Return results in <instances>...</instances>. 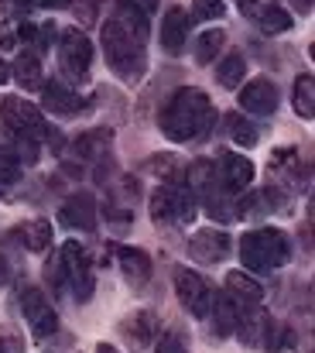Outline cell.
<instances>
[{"instance_id":"6da1fadb","label":"cell","mask_w":315,"mask_h":353,"mask_svg":"<svg viewBox=\"0 0 315 353\" xmlns=\"http://www.w3.org/2000/svg\"><path fill=\"white\" fill-rule=\"evenodd\" d=\"M216 110H212L210 97L196 86H185L179 93H172V100L165 103L161 110V134L175 144H185V141H196L203 134H210Z\"/></svg>"},{"instance_id":"7a4b0ae2","label":"cell","mask_w":315,"mask_h":353,"mask_svg":"<svg viewBox=\"0 0 315 353\" xmlns=\"http://www.w3.org/2000/svg\"><path fill=\"white\" fill-rule=\"evenodd\" d=\"M292 254V240L288 234L274 230V227H261L240 236V261L250 274H267L274 268H281Z\"/></svg>"},{"instance_id":"3957f363","label":"cell","mask_w":315,"mask_h":353,"mask_svg":"<svg viewBox=\"0 0 315 353\" xmlns=\"http://www.w3.org/2000/svg\"><path fill=\"white\" fill-rule=\"evenodd\" d=\"M100 45H103L106 65H110L123 83L141 79V72H144V48H141V41H137V38H134L116 17L103 24V31H100Z\"/></svg>"},{"instance_id":"277c9868","label":"cell","mask_w":315,"mask_h":353,"mask_svg":"<svg viewBox=\"0 0 315 353\" xmlns=\"http://www.w3.org/2000/svg\"><path fill=\"white\" fill-rule=\"evenodd\" d=\"M0 120H3L7 130H14V134H21V137H31V141L52 137V127L41 120V110H38L31 100L0 97Z\"/></svg>"},{"instance_id":"5b68a950","label":"cell","mask_w":315,"mask_h":353,"mask_svg":"<svg viewBox=\"0 0 315 353\" xmlns=\"http://www.w3.org/2000/svg\"><path fill=\"white\" fill-rule=\"evenodd\" d=\"M59 62H62V72H65L69 83H83V79L90 76L93 41H90L79 28L62 31V38H59Z\"/></svg>"},{"instance_id":"8992f818","label":"cell","mask_w":315,"mask_h":353,"mask_svg":"<svg viewBox=\"0 0 315 353\" xmlns=\"http://www.w3.org/2000/svg\"><path fill=\"white\" fill-rule=\"evenodd\" d=\"M175 281V292H179V302L196 316V319H210V309H212V288L206 285L203 274L189 271V268H175L172 274Z\"/></svg>"},{"instance_id":"52a82bcc","label":"cell","mask_w":315,"mask_h":353,"mask_svg":"<svg viewBox=\"0 0 315 353\" xmlns=\"http://www.w3.org/2000/svg\"><path fill=\"white\" fill-rule=\"evenodd\" d=\"M59 261H62V268H65L69 292H72L79 302H86V299L93 295V274H90V257H86L83 243L65 240V243H62V250H59Z\"/></svg>"},{"instance_id":"ba28073f","label":"cell","mask_w":315,"mask_h":353,"mask_svg":"<svg viewBox=\"0 0 315 353\" xmlns=\"http://www.w3.org/2000/svg\"><path fill=\"white\" fill-rule=\"evenodd\" d=\"M21 312H24V319H28V326H31V333L38 340H45V336H52L59 330V312L45 299L41 288H24L21 292Z\"/></svg>"},{"instance_id":"9c48e42d","label":"cell","mask_w":315,"mask_h":353,"mask_svg":"<svg viewBox=\"0 0 315 353\" xmlns=\"http://www.w3.org/2000/svg\"><path fill=\"white\" fill-rule=\"evenodd\" d=\"M230 250H233V240L226 236V230L206 227L196 236H189V257L199 261V264H219Z\"/></svg>"},{"instance_id":"30bf717a","label":"cell","mask_w":315,"mask_h":353,"mask_svg":"<svg viewBox=\"0 0 315 353\" xmlns=\"http://www.w3.org/2000/svg\"><path fill=\"white\" fill-rule=\"evenodd\" d=\"M189 28H192V17L185 7H168L165 17H161V48L165 55H182L185 52V41H189Z\"/></svg>"},{"instance_id":"8fae6325","label":"cell","mask_w":315,"mask_h":353,"mask_svg":"<svg viewBox=\"0 0 315 353\" xmlns=\"http://www.w3.org/2000/svg\"><path fill=\"white\" fill-rule=\"evenodd\" d=\"M216 179H219V189L223 192H243L254 182V165L243 154H219Z\"/></svg>"},{"instance_id":"7c38bea8","label":"cell","mask_w":315,"mask_h":353,"mask_svg":"<svg viewBox=\"0 0 315 353\" xmlns=\"http://www.w3.org/2000/svg\"><path fill=\"white\" fill-rule=\"evenodd\" d=\"M240 107L243 114H254V117H267L274 114L278 107V90L267 83V79H250V83H240Z\"/></svg>"},{"instance_id":"4fadbf2b","label":"cell","mask_w":315,"mask_h":353,"mask_svg":"<svg viewBox=\"0 0 315 353\" xmlns=\"http://www.w3.org/2000/svg\"><path fill=\"white\" fill-rule=\"evenodd\" d=\"M38 93H41V107L59 114V117H76L83 110V100H79V93L69 83H48L45 79V86Z\"/></svg>"},{"instance_id":"5bb4252c","label":"cell","mask_w":315,"mask_h":353,"mask_svg":"<svg viewBox=\"0 0 315 353\" xmlns=\"http://www.w3.org/2000/svg\"><path fill=\"white\" fill-rule=\"evenodd\" d=\"M59 223L69 227V230H96V223H100L96 203H93L90 196H72V199L59 210Z\"/></svg>"},{"instance_id":"9a60e30c","label":"cell","mask_w":315,"mask_h":353,"mask_svg":"<svg viewBox=\"0 0 315 353\" xmlns=\"http://www.w3.org/2000/svg\"><path fill=\"white\" fill-rule=\"evenodd\" d=\"M116 264H120L123 281H130V285H144L151 278V271H154L151 257L141 247H116Z\"/></svg>"},{"instance_id":"2e32d148","label":"cell","mask_w":315,"mask_h":353,"mask_svg":"<svg viewBox=\"0 0 315 353\" xmlns=\"http://www.w3.org/2000/svg\"><path fill=\"white\" fill-rule=\"evenodd\" d=\"M223 285H226V295L236 305H261V299H264V288L250 271H230L223 278Z\"/></svg>"},{"instance_id":"e0dca14e","label":"cell","mask_w":315,"mask_h":353,"mask_svg":"<svg viewBox=\"0 0 315 353\" xmlns=\"http://www.w3.org/2000/svg\"><path fill=\"white\" fill-rule=\"evenodd\" d=\"M113 148V130L110 127H96V130H86L72 141V154L76 158H86V161H96V158H106Z\"/></svg>"},{"instance_id":"ac0fdd59","label":"cell","mask_w":315,"mask_h":353,"mask_svg":"<svg viewBox=\"0 0 315 353\" xmlns=\"http://www.w3.org/2000/svg\"><path fill=\"white\" fill-rule=\"evenodd\" d=\"M10 76H14V79L21 83V90H28V93L41 90V86H45L41 55H34V52H21V55L14 59V65H10Z\"/></svg>"},{"instance_id":"d6986e66","label":"cell","mask_w":315,"mask_h":353,"mask_svg":"<svg viewBox=\"0 0 315 353\" xmlns=\"http://www.w3.org/2000/svg\"><path fill=\"white\" fill-rule=\"evenodd\" d=\"M189 192H199L203 199H210L219 192V179H216V161H206V158H199V161H192L189 165Z\"/></svg>"},{"instance_id":"ffe728a7","label":"cell","mask_w":315,"mask_h":353,"mask_svg":"<svg viewBox=\"0 0 315 353\" xmlns=\"http://www.w3.org/2000/svg\"><path fill=\"white\" fill-rule=\"evenodd\" d=\"M134 343H151V336L158 333V312L154 309H137V312H130L127 319H123V326H120Z\"/></svg>"},{"instance_id":"44dd1931","label":"cell","mask_w":315,"mask_h":353,"mask_svg":"<svg viewBox=\"0 0 315 353\" xmlns=\"http://www.w3.org/2000/svg\"><path fill=\"white\" fill-rule=\"evenodd\" d=\"M14 236L24 243V250H31V254H41V250H48V243H52V223L48 220H28V223H21Z\"/></svg>"},{"instance_id":"7402d4cb","label":"cell","mask_w":315,"mask_h":353,"mask_svg":"<svg viewBox=\"0 0 315 353\" xmlns=\"http://www.w3.org/2000/svg\"><path fill=\"white\" fill-rule=\"evenodd\" d=\"M236 316H240V305H236V302H233L226 292L212 295L210 319H216V330H219V336H230V333H233V326H236Z\"/></svg>"},{"instance_id":"603a6c76","label":"cell","mask_w":315,"mask_h":353,"mask_svg":"<svg viewBox=\"0 0 315 353\" xmlns=\"http://www.w3.org/2000/svg\"><path fill=\"white\" fill-rule=\"evenodd\" d=\"M116 7H120V17H116V21H120L137 41H144V38H148V17H151V14H144L134 0H116Z\"/></svg>"},{"instance_id":"cb8c5ba5","label":"cell","mask_w":315,"mask_h":353,"mask_svg":"<svg viewBox=\"0 0 315 353\" xmlns=\"http://www.w3.org/2000/svg\"><path fill=\"white\" fill-rule=\"evenodd\" d=\"M254 21H257V28H261L264 34H281V31H288V28H292V14H288L285 7H278V3L261 7Z\"/></svg>"},{"instance_id":"d4e9b609","label":"cell","mask_w":315,"mask_h":353,"mask_svg":"<svg viewBox=\"0 0 315 353\" xmlns=\"http://www.w3.org/2000/svg\"><path fill=\"white\" fill-rule=\"evenodd\" d=\"M247 79V62H243V55H226L223 62H219V69H216V83L223 86V90H236L240 83Z\"/></svg>"},{"instance_id":"484cf974","label":"cell","mask_w":315,"mask_h":353,"mask_svg":"<svg viewBox=\"0 0 315 353\" xmlns=\"http://www.w3.org/2000/svg\"><path fill=\"white\" fill-rule=\"evenodd\" d=\"M223 45H226V31H223V28H206V31L199 34V41H196V62H199V65L216 62V55L223 52Z\"/></svg>"},{"instance_id":"4316f807","label":"cell","mask_w":315,"mask_h":353,"mask_svg":"<svg viewBox=\"0 0 315 353\" xmlns=\"http://www.w3.org/2000/svg\"><path fill=\"white\" fill-rule=\"evenodd\" d=\"M223 123H226V134H230L233 144H240V148H254V144H257V127L243 117V114H226Z\"/></svg>"},{"instance_id":"83f0119b","label":"cell","mask_w":315,"mask_h":353,"mask_svg":"<svg viewBox=\"0 0 315 353\" xmlns=\"http://www.w3.org/2000/svg\"><path fill=\"white\" fill-rule=\"evenodd\" d=\"M292 103H295V114L302 120L315 117V79L312 76H298V79H295V97H292Z\"/></svg>"},{"instance_id":"f1b7e54d","label":"cell","mask_w":315,"mask_h":353,"mask_svg":"<svg viewBox=\"0 0 315 353\" xmlns=\"http://www.w3.org/2000/svg\"><path fill=\"white\" fill-rule=\"evenodd\" d=\"M271 196H267V189L264 192H240V203H236V216H243V220H257V216H264V213H271Z\"/></svg>"},{"instance_id":"f546056e","label":"cell","mask_w":315,"mask_h":353,"mask_svg":"<svg viewBox=\"0 0 315 353\" xmlns=\"http://www.w3.org/2000/svg\"><path fill=\"white\" fill-rule=\"evenodd\" d=\"M17 179H21V161H17V154L0 144V185H10V182H17Z\"/></svg>"},{"instance_id":"4dcf8cb0","label":"cell","mask_w":315,"mask_h":353,"mask_svg":"<svg viewBox=\"0 0 315 353\" xmlns=\"http://www.w3.org/2000/svg\"><path fill=\"white\" fill-rule=\"evenodd\" d=\"M154 353H189V336L179 330H168V333H161Z\"/></svg>"},{"instance_id":"1f68e13d","label":"cell","mask_w":315,"mask_h":353,"mask_svg":"<svg viewBox=\"0 0 315 353\" xmlns=\"http://www.w3.org/2000/svg\"><path fill=\"white\" fill-rule=\"evenodd\" d=\"M192 14L203 17V21H206V17H223V14H226V3H223V0H192ZM196 17H192V21H196Z\"/></svg>"},{"instance_id":"d6a6232c","label":"cell","mask_w":315,"mask_h":353,"mask_svg":"<svg viewBox=\"0 0 315 353\" xmlns=\"http://www.w3.org/2000/svg\"><path fill=\"white\" fill-rule=\"evenodd\" d=\"M0 10L7 17H28L34 10V0H0Z\"/></svg>"},{"instance_id":"836d02e7","label":"cell","mask_w":315,"mask_h":353,"mask_svg":"<svg viewBox=\"0 0 315 353\" xmlns=\"http://www.w3.org/2000/svg\"><path fill=\"white\" fill-rule=\"evenodd\" d=\"M21 41H17V24L14 21H0V48L3 52H14Z\"/></svg>"},{"instance_id":"e575fe53","label":"cell","mask_w":315,"mask_h":353,"mask_svg":"<svg viewBox=\"0 0 315 353\" xmlns=\"http://www.w3.org/2000/svg\"><path fill=\"white\" fill-rule=\"evenodd\" d=\"M148 168H151V175H158L161 182H175V165H172V158H154Z\"/></svg>"},{"instance_id":"d590c367","label":"cell","mask_w":315,"mask_h":353,"mask_svg":"<svg viewBox=\"0 0 315 353\" xmlns=\"http://www.w3.org/2000/svg\"><path fill=\"white\" fill-rule=\"evenodd\" d=\"M72 0H34V7H48V10H62V7H69Z\"/></svg>"},{"instance_id":"8d00e7d4","label":"cell","mask_w":315,"mask_h":353,"mask_svg":"<svg viewBox=\"0 0 315 353\" xmlns=\"http://www.w3.org/2000/svg\"><path fill=\"white\" fill-rule=\"evenodd\" d=\"M134 3H137V7L144 10V14H151V10H154V7H158L161 0H134Z\"/></svg>"},{"instance_id":"74e56055","label":"cell","mask_w":315,"mask_h":353,"mask_svg":"<svg viewBox=\"0 0 315 353\" xmlns=\"http://www.w3.org/2000/svg\"><path fill=\"white\" fill-rule=\"evenodd\" d=\"M3 83H10V65L0 59V86H3Z\"/></svg>"},{"instance_id":"f35d334b","label":"cell","mask_w":315,"mask_h":353,"mask_svg":"<svg viewBox=\"0 0 315 353\" xmlns=\"http://www.w3.org/2000/svg\"><path fill=\"white\" fill-rule=\"evenodd\" d=\"M96 353H120L116 347H110V343H96Z\"/></svg>"}]
</instances>
